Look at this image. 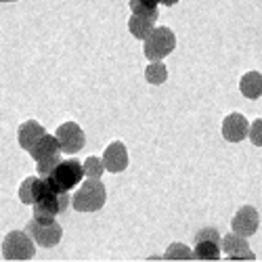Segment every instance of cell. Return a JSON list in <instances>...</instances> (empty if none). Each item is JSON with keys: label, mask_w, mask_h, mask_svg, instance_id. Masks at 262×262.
Returning <instances> with one entry per match:
<instances>
[{"label": "cell", "mask_w": 262, "mask_h": 262, "mask_svg": "<svg viewBox=\"0 0 262 262\" xmlns=\"http://www.w3.org/2000/svg\"><path fill=\"white\" fill-rule=\"evenodd\" d=\"M45 189H47L45 179H40V177H28L24 181V185L19 187V200L30 206V204H34L40 198Z\"/></svg>", "instance_id": "14"}, {"label": "cell", "mask_w": 262, "mask_h": 262, "mask_svg": "<svg viewBox=\"0 0 262 262\" xmlns=\"http://www.w3.org/2000/svg\"><path fill=\"white\" fill-rule=\"evenodd\" d=\"M82 179H84V170L78 160H63V162L59 160L53 166V170L45 177L47 185L59 193H68L76 189Z\"/></svg>", "instance_id": "1"}, {"label": "cell", "mask_w": 262, "mask_h": 262, "mask_svg": "<svg viewBox=\"0 0 262 262\" xmlns=\"http://www.w3.org/2000/svg\"><path fill=\"white\" fill-rule=\"evenodd\" d=\"M248 135H250L248 120L242 114H231V116L225 118V122H223V137L229 143H239V141H244Z\"/></svg>", "instance_id": "12"}, {"label": "cell", "mask_w": 262, "mask_h": 262, "mask_svg": "<svg viewBox=\"0 0 262 262\" xmlns=\"http://www.w3.org/2000/svg\"><path fill=\"white\" fill-rule=\"evenodd\" d=\"M30 156L36 160V168H38V177L45 179L47 174L53 170V166L61 160V147L57 143V139L53 135H42L38 139V143L30 149Z\"/></svg>", "instance_id": "3"}, {"label": "cell", "mask_w": 262, "mask_h": 262, "mask_svg": "<svg viewBox=\"0 0 262 262\" xmlns=\"http://www.w3.org/2000/svg\"><path fill=\"white\" fill-rule=\"evenodd\" d=\"M36 248L34 239L26 231H13L3 242V256L7 260H30L34 258Z\"/></svg>", "instance_id": "7"}, {"label": "cell", "mask_w": 262, "mask_h": 262, "mask_svg": "<svg viewBox=\"0 0 262 262\" xmlns=\"http://www.w3.org/2000/svg\"><path fill=\"white\" fill-rule=\"evenodd\" d=\"M195 260H218L221 258V244L214 239H198L195 252H191Z\"/></svg>", "instance_id": "15"}, {"label": "cell", "mask_w": 262, "mask_h": 262, "mask_svg": "<svg viewBox=\"0 0 262 262\" xmlns=\"http://www.w3.org/2000/svg\"><path fill=\"white\" fill-rule=\"evenodd\" d=\"M239 89H242V95L248 99H258L262 95V80L258 72H250L242 78L239 82Z\"/></svg>", "instance_id": "17"}, {"label": "cell", "mask_w": 262, "mask_h": 262, "mask_svg": "<svg viewBox=\"0 0 262 262\" xmlns=\"http://www.w3.org/2000/svg\"><path fill=\"white\" fill-rule=\"evenodd\" d=\"M101 162H103L105 170H109V172H124L128 168V151H126L124 143L116 141V143L109 145L105 149Z\"/></svg>", "instance_id": "11"}, {"label": "cell", "mask_w": 262, "mask_h": 262, "mask_svg": "<svg viewBox=\"0 0 262 262\" xmlns=\"http://www.w3.org/2000/svg\"><path fill=\"white\" fill-rule=\"evenodd\" d=\"M258 128H260V122H254V126H252V139H254V143H256V145H260V139H258Z\"/></svg>", "instance_id": "22"}, {"label": "cell", "mask_w": 262, "mask_h": 262, "mask_svg": "<svg viewBox=\"0 0 262 262\" xmlns=\"http://www.w3.org/2000/svg\"><path fill=\"white\" fill-rule=\"evenodd\" d=\"M158 5L160 0H130V11L137 15H145L149 19H158Z\"/></svg>", "instance_id": "18"}, {"label": "cell", "mask_w": 262, "mask_h": 262, "mask_svg": "<svg viewBox=\"0 0 262 262\" xmlns=\"http://www.w3.org/2000/svg\"><path fill=\"white\" fill-rule=\"evenodd\" d=\"M177 47V36L170 28H154L145 38V57L149 61H162Z\"/></svg>", "instance_id": "5"}, {"label": "cell", "mask_w": 262, "mask_h": 262, "mask_svg": "<svg viewBox=\"0 0 262 262\" xmlns=\"http://www.w3.org/2000/svg\"><path fill=\"white\" fill-rule=\"evenodd\" d=\"M82 170H84V177L86 179H101L103 172H105V166L101 162V158H89L84 164H82Z\"/></svg>", "instance_id": "20"}, {"label": "cell", "mask_w": 262, "mask_h": 262, "mask_svg": "<svg viewBox=\"0 0 262 262\" xmlns=\"http://www.w3.org/2000/svg\"><path fill=\"white\" fill-rule=\"evenodd\" d=\"M154 28H156V19H149L145 15L133 13V17H130V21H128V30L137 40H145Z\"/></svg>", "instance_id": "16"}, {"label": "cell", "mask_w": 262, "mask_h": 262, "mask_svg": "<svg viewBox=\"0 0 262 262\" xmlns=\"http://www.w3.org/2000/svg\"><path fill=\"white\" fill-rule=\"evenodd\" d=\"M0 3H15V0H0Z\"/></svg>", "instance_id": "24"}, {"label": "cell", "mask_w": 262, "mask_h": 262, "mask_svg": "<svg viewBox=\"0 0 262 262\" xmlns=\"http://www.w3.org/2000/svg\"><path fill=\"white\" fill-rule=\"evenodd\" d=\"M221 246L227 254L229 260H254L256 256L250 252V246L246 242V237L237 235V233H231L227 237H221Z\"/></svg>", "instance_id": "10"}, {"label": "cell", "mask_w": 262, "mask_h": 262, "mask_svg": "<svg viewBox=\"0 0 262 262\" xmlns=\"http://www.w3.org/2000/svg\"><path fill=\"white\" fill-rule=\"evenodd\" d=\"M55 139L61 147L63 154H78L80 149H84L86 145V137H84V130L80 128V124L76 122H65L57 128V133H55Z\"/></svg>", "instance_id": "8"}, {"label": "cell", "mask_w": 262, "mask_h": 262, "mask_svg": "<svg viewBox=\"0 0 262 262\" xmlns=\"http://www.w3.org/2000/svg\"><path fill=\"white\" fill-rule=\"evenodd\" d=\"M26 233L34 239V244L42 248H55L63 237V231H61V225L57 223V218H53V221H36V218H32L26 227Z\"/></svg>", "instance_id": "6"}, {"label": "cell", "mask_w": 262, "mask_h": 262, "mask_svg": "<svg viewBox=\"0 0 262 262\" xmlns=\"http://www.w3.org/2000/svg\"><path fill=\"white\" fill-rule=\"evenodd\" d=\"M107 191L99 179H89L80 185L76 195L72 198V206L78 212H97L105 206Z\"/></svg>", "instance_id": "2"}, {"label": "cell", "mask_w": 262, "mask_h": 262, "mask_svg": "<svg viewBox=\"0 0 262 262\" xmlns=\"http://www.w3.org/2000/svg\"><path fill=\"white\" fill-rule=\"evenodd\" d=\"M145 78L149 84H164L168 80V70L166 65L160 63V61H151L145 70Z\"/></svg>", "instance_id": "19"}, {"label": "cell", "mask_w": 262, "mask_h": 262, "mask_svg": "<svg viewBox=\"0 0 262 262\" xmlns=\"http://www.w3.org/2000/svg\"><path fill=\"white\" fill-rule=\"evenodd\" d=\"M32 206H34V218L36 221H53V218H57V214L68 210L70 198H68V193H59V191H55L47 185V189L42 191V195Z\"/></svg>", "instance_id": "4"}, {"label": "cell", "mask_w": 262, "mask_h": 262, "mask_svg": "<svg viewBox=\"0 0 262 262\" xmlns=\"http://www.w3.org/2000/svg\"><path fill=\"white\" fill-rule=\"evenodd\" d=\"M179 0H160V5H164V7H172V5H177Z\"/></svg>", "instance_id": "23"}, {"label": "cell", "mask_w": 262, "mask_h": 262, "mask_svg": "<svg viewBox=\"0 0 262 262\" xmlns=\"http://www.w3.org/2000/svg\"><path fill=\"white\" fill-rule=\"evenodd\" d=\"M47 130L42 128L36 120H30V122H24L19 126V133H17V141H19V145L24 147L26 151H30L36 143H38V139L45 135Z\"/></svg>", "instance_id": "13"}, {"label": "cell", "mask_w": 262, "mask_h": 262, "mask_svg": "<svg viewBox=\"0 0 262 262\" xmlns=\"http://www.w3.org/2000/svg\"><path fill=\"white\" fill-rule=\"evenodd\" d=\"M164 258L166 260H193V254H191V250L185 244H172L166 250Z\"/></svg>", "instance_id": "21"}, {"label": "cell", "mask_w": 262, "mask_h": 262, "mask_svg": "<svg viewBox=\"0 0 262 262\" xmlns=\"http://www.w3.org/2000/svg\"><path fill=\"white\" fill-rule=\"evenodd\" d=\"M258 225H260V216H258L256 208H252V206H244L233 216V223H231L233 233L242 235V237L254 235L258 231Z\"/></svg>", "instance_id": "9"}]
</instances>
